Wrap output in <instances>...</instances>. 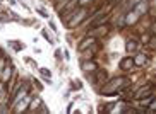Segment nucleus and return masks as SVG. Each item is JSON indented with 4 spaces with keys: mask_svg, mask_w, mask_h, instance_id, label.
<instances>
[{
    "mask_svg": "<svg viewBox=\"0 0 156 114\" xmlns=\"http://www.w3.org/2000/svg\"><path fill=\"white\" fill-rule=\"evenodd\" d=\"M10 72H12L10 68H7V70L4 72V78H5V80H9V77H10Z\"/></svg>",
    "mask_w": 156,
    "mask_h": 114,
    "instance_id": "ddd939ff",
    "label": "nucleus"
},
{
    "mask_svg": "<svg viewBox=\"0 0 156 114\" xmlns=\"http://www.w3.org/2000/svg\"><path fill=\"white\" fill-rule=\"evenodd\" d=\"M136 48H137V43L136 41H127V50L129 51H134Z\"/></svg>",
    "mask_w": 156,
    "mask_h": 114,
    "instance_id": "9d476101",
    "label": "nucleus"
},
{
    "mask_svg": "<svg viewBox=\"0 0 156 114\" xmlns=\"http://www.w3.org/2000/svg\"><path fill=\"white\" fill-rule=\"evenodd\" d=\"M108 15H110V12H108V10H105V12H103V14H98L96 17L93 19L91 22H89V26H91V28H96V26H101V24L105 22L106 19H108Z\"/></svg>",
    "mask_w": 156,
    "mask_h": 114,
    "instance_id": "f03ea898",
    "label": "nucleus"
},
{
    "mask_svg": "<svg viewBox=\"0 0 156 114\" xmlns=\"http://www.w3.org/2000/svg\"><path fill=\"white\" fill-rule=\"evenodd\" d=\"M151 90H153V83H146L144 87H141V89H139V90L136 92V97H137V99H141V97L151 96V94H153Z\"/></svg>",
    "mask_w": 156,
    "mask_h": 114,
    "instance_id": "20e7f679",
    "label": "nucleus"
},
{
    "mask_svg": "<svg viewBox=\"0 0 156 114\" xmlns=\"http://www.w3.org/2000/svg\"><path fill=\"white\" fill-rule=\"evenodd\" d=\"M41 73H43V75H45V77H48V78H50V77H51V73H50V72H48V70H45V68H43V70H41Z\"/></svg>",
    "mask_w": 156,
    "mask_h": 114,
    "instance_id": "4468645a",
    "label": "nucleus"
},
{
    "mask_svg": "<svg viewBox=\"0 0 156 114\" xmlns=\"http://www.w3.org/2000/svg\"><path fill=\"white\" fill-rule=\"evenodd\" d=\"M84 15H86V10L79 9V10H77V15L67 21V22H69V24H67V28H74V26H77V24H79V22H81V21L84 19Z\"/></svg>",
    "mask_w": 156,
    "mask_h": 114,
    "instance_id": "7ed1b4c3",
    "label": "nucleus"
},
{
    "mask_svg": "<svg viewBox=\"0 0 156 114\" xmlns=\"http://www.w3.org/2000/svg\"><path fill=\"white\" fill-rule=\"evenodd\" d=\"M96 28H98V26H96ZM106 32H108V28H98V29H94V31L89 32V36H93V37H94V36H105Z\"/></svg>",
    "mask_w": 156,
    "mask_h": 114,
    "instance_id": "0eeeda50",
    "label": "nucleus"
},
{
    "mask_svg": "<svg viewBox=\"0 0 156 114\" xmlns=\"http://www.w3.org/2000/svg\"><path fill=\"white\" fill-rule=\"evenodd\" d=\"M136 9H137V14H144V12H146V4L136 5Z\"/></svg>",
    "mask_w": 156,
    "mask_h": 114,
    "instance_id": "9b49d317",
    "label": "nucleus"
},
{
    "mask_svg": "<svg viewBox=\"0 0 156 114\" xmlns=\"http://www.w3.org/2000/svg\"><path fill=\"white\" fill-rule=\"evenodd\" d=\"M139 2H141V0H130V5H137Z\"/></svg>",
    "mask_w": 156,
    "mask_h": 114,
    "instance_id": "2eb2a0df",
    "label": "nucleus"
},
{
    "mask_svg": "<svg viewBox=\"0 0 156 114\" xmlns=\"http://www.w3.org/2000/svg\"><path fill=\"white\" fill-rule=\"evenodd\" d=\"M146 61H147V58H146L144 55H137L136 58H134V63L137 65V67H142V65L146 63Z\"/></svg>",
    "mask_w": 156,
    "mask_h": 114,
    "instance_id": "1a4fd4ad",
    "label": "nucleus"
},
{
    "mask_svg": "<svg viewBox=\"0 0 156 114\" xmlns=\"http://www.w3.org/2000/svg\"><path fill=\"white\" fill-rule=\"evenodd\" d=\"M93 43H94V37H93V36L86 37V39H84V41L81 43V44H79V51H84V50L87 48V46H91Z\"/></svg>",
    "mask_w": 156,
    "mask_h": 114,
    "instance_id": "423d86ee",
    "label": "nucleus"
},
{
    "mask_svg": "<svg viewBox=\"0 0 156 114\" xmlns=\"http://www.w3.org/2000/svg\"><path fill=\"white\" fill-rule=\"evenodd\" d=\"M127 83V78L125 77H117L113 80L106 83L105 87H101V94L103 96H110V94H120V89Z\"/></svg>",
    "mask_w": 156,
    "mask_h": 114,
    "instance_id": "f257e3e1",
    "label": "nucleus"
},
{
    "mask_svg": "<svg viewBox=\"0 0 156 114\" xmlns=\"http://www.w3.org/2000/svg\"><path fill=\"white\" fill-rule=\"evenodd\" d=\"M120 67H122L124 70H130L134 67V60L132 58H124L122 61H120Z\"/></svg>",
    "mask_w": 156,
    "mask_h": 114,
    "instance_id": "39448f33",
    "label": "nucleus"
},
{
    "mask_svg": "<svg viewBox=\"0 0 156 114\" xmlns=\"http://www.w3.org/2000/svg\"><path fill=\"white\" fill-rule=\"evenodd\" d=\"M83 70L84 72H91V70H96V65L93 61H84L83 60Z\"/></svg>",
    "mask_w": 156,
    "mask_h": 114,
    "instance_id": "6e6552de",
    "label": "nucleus"
},
{
    "mask_svg": "<svg viewBox=\"0 0 156 114\" xmlns=\"http://www.w3.org/2000/svg\"><path fill=\"white\" fill-rule=\"evenodd\" d=\"M38 12H40V14H41V15H45V17H46V12H45V10H43V9H38Z\"/></svg>",
    "mask_w": 156,
    "mask_h": 114,
    "instance_id": "dca6fc26",
    "label": "nucleus"
},
{
    "mask_svg": "<svg viewBox=\"0 0 156 114\" xmlns=\"http://www.w3.org/2000/svg\"><path fill=\"white\" fill-rule=\"evenodd\" d=\"M43 36L46 37V41H48V43H53V37H51L50 34H48V32H46V29H45V31H43Z\"/></svg>",
    "mask_w": 156,
    "mask_h": 114,
    "instance_id": "f8f14e48",
    "label": "nucleus"
}]
</instances>
